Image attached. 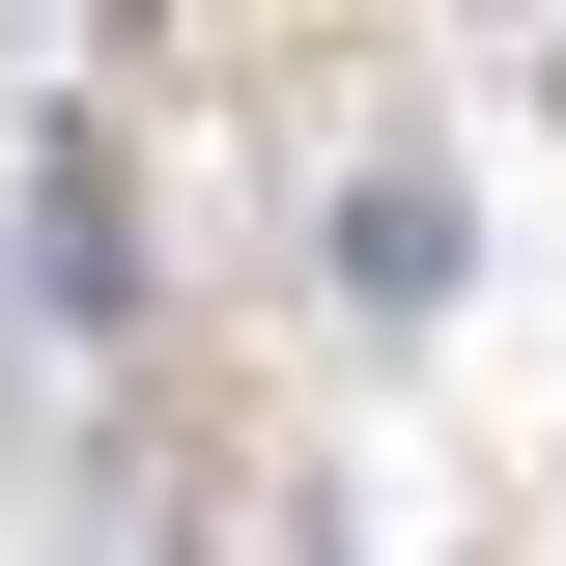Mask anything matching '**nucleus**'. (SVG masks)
<instances>
[{
  "mask_svg": "<svg viewBox=\"0 0 566 566\" xmlns=\"http://www.w3.org/2000/svg\"><path fill=\"white\" fill-rule=\"evenodd\" d=\"M114 199H85V114H29V312H57V340H114Z\"/></svg>",
  "mask_w": 566,
  "mask_h": 566,
  "instance_id": "nucleus-1",
  "label": "nucleus"
}]
</instances>
